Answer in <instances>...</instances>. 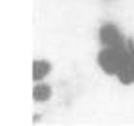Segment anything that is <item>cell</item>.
<instances>
[{
    "label": "cell",
    "instance_id": "cell-1",
    "mask_svg": "<svg viewBox=\"0 0 134 126\" xmlns=\"http://www.w3.org/2000/svg\"><path fill=\"white\" fill-rule=\"evenodd\" d=\"M96 65L105 76L117 80L121 86L134 84V44L125 38L115 44H100Z\"/></svg>",
    "mask_w": 134,
    "mask_h": 126
},
{
    "label": "cell",
    "instance_id": "cell-2",
    "mask_svg": "<svg viewBox=\"0 0 134 126\" xmlns=\"http://www.w3.org/2000/svg\"><path fill=\"white\" fill-rule=\"evenodd\" d=\"M54 95V90L50 84H46V80L33 82V101L35 103H46L50 101Z\"/></svg>",
    "mask_w": 134,
    "mask_h": 126
},
{
    "label": "cell",
    "instance_id": "cell-3",
    "mask_svg": "<svg viewBox=\"0 0 134 126\" xmlns=\"http://www.w3.org/2000/svg\"><path fill=\"white\" fill-rule=\"evenodd\" d=\"M50 73H52V61L42 59V57H36L33 61V82L46 80Z\"/></svg>",
    "mask_w": 134,
    "mask_h": 126
}]
</instances>
